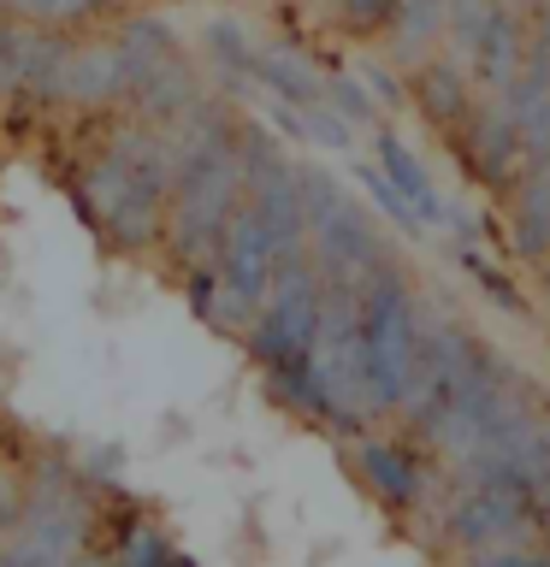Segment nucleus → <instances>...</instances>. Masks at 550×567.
I'll list each match as a JSON object with an SVG mask.
<instances>
[{
  "mask_svg": "<svg viewBox=\"0 0 550 567\" xmlns=\"http://www.w3.org/2000/svg\"><path fill=\"white\" fill-rule=\"evenodd\" d=\"M95 567H195V561H190V556H177V549L160 538L149 520H131L113 544L101 549V561H95Z\"/></svg>",
  "mask_w": 550,
  "mask_h": 567,
  "instance_id": "15",
  "label": "nucleus"
},
{
  "mask_svg": "<svg viewBox=\"0 0 550 567\" xmlns=\"http://www.w3.org/2000/svg\"><path fill=\"white\" fill-rule=\"evenodd\" d=\"M456 148H461V166L473 172V184L491 195H509V184L527 172V148L503 95H473L468 118L456 124Z\"/></svg>",
  "mask_w": 550,
  "mask_h": 567,
  "instance_id": "6",
  "label": "nucleus"
},
{
  "mask_svg": "<svg viewBox=\"0 0 550 567\" xmlns=\"http://www.w3.org/2000/svg\"><path fill=\"white\" fill-rule=\"evenodd\" d=\"M18 508H24V485H18V478H12L7 467H0V538H7V532H12Z\"/></svg>",
  "mask_w": 550,
  "mask_h": 567,
  "instance_id": "21",
  "label": "nucleus"
},
{
  "mask_svg": "<svg viewBox=\"0 0 550 567\" xmlns=\"http://www.w3.org/2000/svg\"><path fill=\"white\" fill-rule=\"evenodd\" d=\"M101 532V496L83 485L71 467L30 473L24 508L12 532L0 538V567H83Z\"/></svg>",
  "mask_w": 550,
  "mask_h": 567,
  "instance_id": "1",
  "label": "nucleus"
},
{
  "mask_svg": "<svg viewBox=\"0 0 550 567\" xmlns=\"http://www.w3.org/2000/svg\"><path fill=\"white\" fill-rule=\"evenodd\" d=\"M444 538H450L461 556H468V549H503V544H544L532 496L503 485V478L456 485L450 508H444Z\"/></svg>",
  "mask_w": 550,
  "mask_h": 567,
  "instance_id": "5",
  "label": "nucleus"
},
{
  "mask_svg": "<svg viewBox=\"0 0 550 567\" xmlns=\"http://www.w3.org/2000/svg\"><path fill=\"white\" fill-rule=\"evenodd\" d=\"M426 313L420 296L408 290L403 266H385L379 278H367L361 290V343H367V367H373V396L379 414H397L408 379H415L420 343H426Z\"/></svg>",
  "mask_w": 550,
  "mask_h": 567,
  "instance_id": "4",
  "label": "nucleus"
},
{
  "mask_svg": "<svg viewBox=\"0 0 550 567\" xmlns=\"http://www.w3.org/2000/svg\"><path fill=\"white\" fill-rule=\"evenodd\" d=\"M461 567H550V549L539 544H503V549H468Z\"/></svg>",
  "mask_w": 550,
  "mask_h": 567,
  "instance_id": "20",
  "label": "nucleus"
},
{
  "mask_svg": "<svg viewBox=\"0 0 550 567\" xmlns=\"http://www.w3.org/2000/svg\"><path fill=\"white\" fill-rule=\"evenodd\" d=\"M461 266H468V272L479 278V290H486L497 308H509V313H527V296L515 290L509 284V272H497V266L486 260V255H473V248H461Z\"/></svg>",
  "mask_w": 550,
  "mask_h": 567,
  "instance_id": "18",
  "label": "nucleus"
},
{
  "mask_svg": "<svg viewBox=\"0 0 550 567\" xmlns=\"http://www.w3.org/2000/svg\"><path fill=\"white\" fill-rule=\"evenodd\" d=\"M473 78H468V65H456L450 53H432V60H420L415 71H408V101L420 106V118L432 124V131L444 136H456V124L468 118V106H473Z\"/></svg>",
  "mask_w": 550,
  "mask_h": 567,
  "instance_id": "9",
  "label": "nucleus"
},
{
  "mask_svg": "<svg viewBox=\"0 0 550 567\" xmlns=\"http://www.w3.org/2000/svg\"><path fill=\"white\" fill-rule=\"evenodd\" d=\"M302 219H308V260L326 284H349L367 290V278H379L397 255L385 248L379 225L332 184L326 172H302Z\"/></svg>",
  "mask_w": 550,
  "mask_h": 567,
  "instance_id": "3",
  "label": "nucleus"
},
{
  "mask_svg": "<svg viewBox=\"0 0 550 567\" xmlns=\"http://www.w3.org/2000/svg\"><path fill=\"white\" fill-rule=\"evenodd\" d=\"M532 266H539V284H544V296H550V255H544V260H532Z\"/></svg>",
  "mask_w": 550,
  "mask_h": 567,
  "instance_id": "24",
  "label": "nucleus"
},
{
  "mask_svg": "<svg viewBox=\"0 0 550 567\" xmlns=\"http://www.w3.org/2000/svg\"><path fill=\"white\" fill-rule=\"evenodd\" d=\"M355 177H361V189L373 195V202H379V213H385L390 225H397V230H408V237H426V219H420V213H415V207L403 202V189L390 184V177H385L379 166H361Z\"/></svg>",
  "mask_w": 550,
  "mask_h": 567,
  "instance_id": "16",
  "label": "nucleus"
},
{
  "mask_svg": "<svg viewBox=\"0 0 550 567\" xmlns=\"http://www.w3.org/2000/svg\"><path fill=\"white\" fill-rule=\"evenodd\" d=\"M248 195V166H243V136H225L202 148L195 159H184L172 177V202H166V237L190 266L213 260L231 213Z\"/></svg>",
  "mask_w": 550,
  "mask_h": 567,
  "instance_id": "2",
  "label": "nucleus"
},
{
  "mask_svg": "<svg viewBox=\"0 0 550 567\" xmlns=\"http://www.w3.org/2000/svg\"><path fill=\"white\" fill-rule=\"evenodd\" d=\"M60 89H65V95H78V101H113V95H124L119 48H78V53H65Z\"/></svg>",
  "mask_w": 550,
  "mask_h": 567,
  "instance_id": "14",
  "label": "nucleus"
},
{
  "mask_svg": "<svg viewBox=\"0 0 550 567\" xmlns=\"http://www.w3.org/2000/svg\"><path fill=\"white\" fill-rule=\"evenodd\" d=\"M509 248L521 260L550 255V159H532L509 184Z\"/></svg>",
  "mask_w": 550,
  "mask_h": 567,
  "instance_id": "11",
  "label": "nucleus"
},
{
  "mask_svg": "<svg viewBox=\"0 0 550 567\" xmlns=\"http://www.w3.org/2000/svg\"><path fill=\"white\" fill-rule=\"evenodd\" d=\"M390 7H397V0H332V18H337L349 35H385Z\"/></svg>",
  "mask_w": 550,
  "mask_h": 567,
  "instance_id": "19",
  "label": "nucleus"
},
{
  "mask_svg": "<svg viewBox=\"0 0 550 567\" xmlns=\"http://www.w3.org/2000/svg\"><path fill=\"white\" fill-rule=\"evenodd\" d=\"M444 18H450V0H397L385 18V48L390 60L415 71L420 60H432L444 48Z\"/></svg>",
  "mask_w": 550,
  "mask_h": 567,
  "instance_id": "12",
  "label": "nucleus"
},
{
  "mask_svg": "<svg viewBox=\"0 0 550 567\" xmlns=\"http://www.w3.org/2000/svg\"><path fill=\"white\" fill-rule=\"evenodd\" d=\"M255 83H266V95H278L284 106H319L326 101V78L291 48H255Z\"/></svg>",
  "mask_w": 550,
  "mask_h": 567,
  "instance_id": "13",
  "label": "nucleus"
},
{
  "mask_svg": "<svg viewBox=\"0 0 550 567\" xmlns=\"http://www.w3.org/2000/svg\"><path fill=\"white\" fill-rule=\"evenodd\" d=\"M373 166H379L390 184L403 189V202L426 219V230L432 225H450V202H444V189L432 184V172H426V159L408 148V142L397 131H379L373 136Z\"/></svg>",
  "mask_w": 550,
  "mask_h": 567,
  "instance_id": "10",
  "label": "nucleus"
},
{
  "mask_svg": "<svg viewBox=\"0 0 550 567\" xmlns=\"http://www.w3.org/2000/svg\"><path fill=\"white\" fill-rule=\"evenodd\" d=\"M355 473H361V485L397 514H415L426 503V491H432V473H426L420 450L403 437H361L355 443Z\"/></svg>",
  "mask_w": 550,
  "mask_h": 567,
  "instance_id": "7",
  "label": "nucleus"
},
{
  "mask_svg": "<svg viewBox=\"0 0 550 567\" xmlns=\"http://www.w3.org/2000/svg\"><path fill=\"white\" fill-rule=\"evenodd\" d=\"M326 106L349 124V131H355V124H361V131H373V124H379V101L367 95L361 78H326Z\"/></svg>",
  "mask_w": 550,
  "mask_h": 567,
  "instance_id": "17",
  "label": "nucleus"
},
{
  "mask_svg": "<svg viewBox=\"0 0 550 567\" xmlns=\"http://www.w3.org/2000/svg\"><path fill=\"white\" fill-rule=\"evenodd\" d=\"M532 514H539V538L550 544V496H544V503H532Z\"/></svg>",
  "mask_w": 550,
  "mask_h": 567,
  "instance_id": "23",
  "label": "nucleus"
},
{
  "mask_svg": "<svg viewBox=\"0 0 550 567\" xmlns=\"http://www.w3.org/2000/svg\"><path fill=\"white\" fill-rule=\"evenodd\" d=\"M527 53H532L527 18H521V12H509V7H497V12H491V24L479 30L473 53H468V78H473V89H479V95H503V89L521 78Z\"/></svg>",
  "mask_w": 550,
  "mask_h": 567,
  "instance_id": "8",
  "label": "nucleus"
},
{
  "mask_svg": "<svg viewBox=\"0 0 550 567\" xmlns=\"http://www.w3.org/2000/svg\"><path fill=\"white\" fill-rule=\"evenodd\" d=\"M527 30H532V48L550 60V0H532V12H527Z\"/></svg>",
  "mask_w": 550,
  "mask_h": 567,
  "instance_id": "22",
  "label": "nucleus"
}]
</instances>
